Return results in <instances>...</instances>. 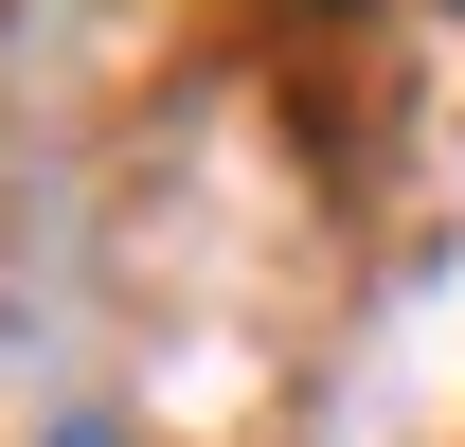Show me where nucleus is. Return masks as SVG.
Here are the masks:
<instances>
[{
  "mask_svg": "<svg viewBox=\"0 0 465 447\" xmlns=\"http://www.w3.org/2000/svg\"><path fill=\"white\" fill-rule=\"evenodd\" d=\"M54 447H108V430H54Z\"/></svg>",
  "mask_w": 465,
  "mask_h": 447,
  "instance_id": "f257e3e1",
  "label": "nucleus"
}]
</instances>
